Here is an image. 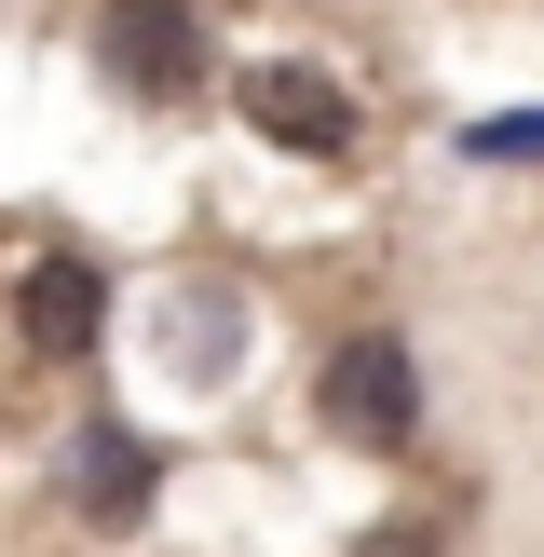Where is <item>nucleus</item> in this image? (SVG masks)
I'll return each instance as SVG.
<instances>
[{
    "instance_id": "obj_1",
    "label": "nucleus",
    "mask_w": 544,
    "mask_h": 557,
    "mask_svg": "<svg viewBox=\"0 0 544 557\" xmlns=\"http://www.w3.org/2000/svg\"><path fill=\"white\" fill-rule=\"evenodd\" d=\"M313 422L341 435V449H408V435H422V368H408V341H381V326L326 341V368H313Z\"/></svg>"
},
{
    "instance_id": "obj_2",
    "label": "nucleus",
    "mask_w": 544,
    "mask_h": 557,
    "mask_svg": "<svg viewBox=\"0 0 544 557\" xmlns=\"http://www.w3.org/2000/svg\"><path fill=\"white\" fill-rule=\"evenodd\" d=\"M96 69H109V96H136V109L205 96V14H190V0H96Z\"/></svg>"
},
{
    "instance_id": "obj_3",
    "label": "nucleus",
    "mask_w": 544,
    "mask_h": 557,
    "mask_svg": "<svg viewBox=\"0 0 544 557\" xmlns=\"http://www.w3.org/2000/svg\"><path fill=\"white\" fill-rule=\"evenodd\" d=\"M232 109H245V136H272V150H299V163L354 150V96L326 69H299V54H259V69L232 82Z\"/></svg>"
},
{
    "instance_id": "obj_4",
    "label": "nucleus",
    "mask_w": 544,
    "mask_h": 557,
    "mask_svg": "<svg viewBox=\"0 0 544 557\" xmlns=\"http://www.w3.org/2000/svg\"><path fill=\"white\" fill-rule=\"evenodd\" d=\"M150 435L136 422H82L69 435V504H82V531H136V517H150Z\"/></svg>"
},
{
    "instance_id": "obj_5",
    "label": "nucleus",
    "mask_w": 544,
    "mask_h": 557,
    "mask_svg": "<svg viewBox=\"0 0 544 557\" xmlns=\"http://www.w3.org/2000/svg\"><path fill=\"white\" fill-rule=\"evenodd\" d=\"M27 341H41V354L96 341V259H41V272H27Z\"/></svg>"
},
{
    "instance_id": "obj_6",
    "label": "nucleus",
    "mask_w": 544,
    "mask_h": 557,
    "mask_svg": "<svg viewBox=\"0 0 544 557\" xmlns=\"http://www.w3.org/2000/svg\"><path fill=\"white\" fill-rule=\"evenodd\" d=\"M368 557H435V531H422V517H395V544H368Z\"/></svg>"
}]
</instances>
